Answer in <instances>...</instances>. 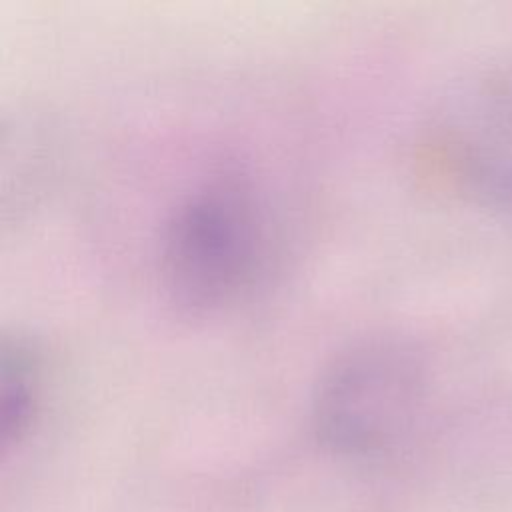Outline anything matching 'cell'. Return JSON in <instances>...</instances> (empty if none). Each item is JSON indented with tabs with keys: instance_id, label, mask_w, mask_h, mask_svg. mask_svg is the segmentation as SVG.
I'll use <instances>...</instances> for the list:
<instances>
[{
	"instance_id": "cell-1",
	"label": "cell",
	"mask_w": 512,
	"mask_h": 512,
	"mask_svg": "<svg viewBox=\"0 0 512 512\" xmlns=\"http://www.w3.org/2000/svg\"><path fill=\"white\" fill-rule=\"evenodd\" d=\"M160 282L188 314L240 302L270 256V218L252 178L236 168L208 174L178 198L160 232Z\"/></svg>"
},
{
	"instance_id": "cell-2",
	"label": "cell",
	"mask_w": 512,
	"mask_h": 512,
	"mask_svg": "<svg viewBox=\"0 0 512 512\" xmlns=\"http://www.w3.org/2000/svg\"><path fill=\"white\" fill-rule=\"evenodd\" d=\"M430 394L422 354L406 340L376 336L338 352L312 394V428L330 452L382 458L414 432Z\"/></svg>"
},
{
	"instance_id": "cell-3",
	"label": "cell",
	"mask_w": 512,
	"mask_h": 512,
	"mask_svg": "<svg viewBox=\"0 0 512 512\" xmlns=\"http://www.w3.org/2000/svg\"><path fill=\"white\" fill-rule=\"evenodd\" d=\"M440 182L464 204L512 214V64H490L442 98L426 136Z\"/></svg>"
},
{
	"instance_id": "cell-4",
	"label": "cell",
	"mask_w": 512,
	"mask_h": 512,
	"mask_svg": "<svg viewBox=\"0 0 512 512\" xmlns=\"http://www.w3.org/2000/svg\"><path fill=\"white\" fill-rule=\"evenodd\" d=\"M42 358L22 336L2 344V410L0 432L4 452L18 448L36 420L42 398Z\"/></svg>"
}]
</instances>
